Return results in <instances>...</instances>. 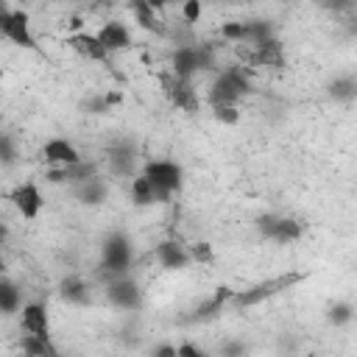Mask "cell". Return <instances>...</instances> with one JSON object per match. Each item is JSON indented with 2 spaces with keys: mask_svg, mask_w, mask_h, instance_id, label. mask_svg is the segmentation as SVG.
Returning <instances> with one entry per match:
<instances>
[{
  "mask_svg": "<svg viewBox=\"0 0 357 357\" xmlns=\"http://www.w3.org/2000/svg\"><path fill=\"white\" fill-rule=\"evenodd\" d=\"M131 257H134L131 240L123 231H112L103 240V245H100V276L106 279V284L126 276V271L131 268Z\"/></svg>",
  "mask_w": 357,
  "mask_h": 357,
  "instance_id": "cell-1",
  "label": "cell"
},
{
  "mask_svg": "<svg viewBox=\"0 0 357 357\" xmlns=\"http://www.w3.org/2000/svg\"><path fill=\"white\" fill-rule=\"evenodd\" d=\"M304 276H307V273H301V271H290V273H282V276H273V279H262V282H257V284H251V287H245V290H237L229 304H231L234 310H245V307L262 304L265 298H273V296L290 290V287L298 284Z\"/></svg>",
  "mask_w": 357,
  "mask_h": 357,
  "instance_id": "cell-2",
  "label": "cell"
},
{
  "mask_svg": "<svg viewBox=\"0 0 357 357\" xmlns=\"http://www.w3.org/2000/svg\"><path fill=\"white\" fill-rule=\"evenodd\" d=\"M170 67H173L176 78L190 81L195 73H206L215 67L212 47L209 45H178L170 56Z\"/></svg>",
  "mask_w": 357,
  "mask_h": 357,
  "instance_id": "cell-3",
  "label": "cell"
},
{
  "mask_svg": "<svg viewBox=\"0 0 357 357\" xmlns=\"http://www.w3.org/2000/svg\"><path fill=\"white\" fill-rule=\"evenodd\" d=\"M142 176L151 181L156 204H167V201H170V195L181 190V167H178L176 162L153 159V162H148V165H145Z\"/></svg>",
  "mask_w": 357,
  "mask_h": 357,
  "instance_id": "cell-4",
  "label": "cell"
},
{
  "mask_svg": "<svg viewBox=\"0 0 357 357\" xmlns=\"http://www.w3.org/2000/svg\"><path fill=\"white\" fill-rule=\"evenodd\" d=\"M0 36L11 39L14 45L25 47V50H33L39 53V45L31 33V22H28V14L20 11V8H8L3 17H0Z\"/></svg>",
  "mask_w": 357,
  "mask_h": 357,
  "instance_id": "cell-5",
  "label": "cell"
},
{
  "mask_svg": "<svg viewBox=\"0 0 357 357\" xmlns=\"http://www.w3.org/2000/svg\"><path fill=\"white\" fill-rule=\"evenodd\" d=\"M237 56L245 64H254V67H273V70L284 67V47L276 36L257 45V47H237Z\"/></svg>",
  "mask_w": 357,
  "mask_h": 357,
  "instance_id": "cell-6",
  "label": "cell"
},
{
  "mask_svg": "<svg viewBox=\"0 0 357 357\" xmlns=\"http://www.w3.org/2000/svg\"><path fill=\"white\" fill-rule=\"evenodd\" d=\"M106 298L120 310H131V312L142 310V290L134 279H126V276L106 284Z\"/></svg>",
  "mask_w": 357,
  "mask_h": 357,
  "instance_id": "cell-7",
  "label": "cell"
},
{
  "mask_svg": "<svg viewBox=\"0 0 357 357\" xmlns=\"http://www.w3.org/2000/svg\"><path fill=\"white\" fill-rule=\"evenodd\" d=\"M95 176H98V165L86 162V159H81L75 165H67V167H50L45 173V178L50 184H70V187H78V184H84V181H89Z\"/></svg>",
  "mask_w": 357,
  "mask_h": 357,
  "instance_id": "cell-8",
  "label": "cell"
},
{
  "mask_svg": "<svg viewBox=\"0 0 357 357\" xmlns=\"http://www.w3.org/2000/svg\"><path fill=\"white\" fill-rule=\"evenodd\" d=\"M234 293L237 290H231V287H218L215 293H212V298H206L204 304H198L187 318H184V324H206V321H215L220 312H223V307L234 298Z\"/></svg>",
  "mask_w": 357,
  "mask_h": 357,
  "instance_id": "cell-9",
  "label": "cell"
},
{
  "mask_svg": "<svg viewBox=\"0 0 357 357\" xmlns=\"http://www.w3.org/2000/svg\"><path fill=\"white\" fill-rule=\"evenodd\" d=\"M162 86H165V95L170 98V103L181 112H198V95L192 89L190 81H181L176 75H162Z\"/></svg>",
  "mask_w": 357,
  "mask_h": 357,
  "instance_id": "cell-10",
  "label": "cell"
},
{
  "mask_svg": "<svg viewBox=\"0 0 357 357\" xmlns=\"http://www.w3.org/2000/svg\"><path fill=\"white\" fill-rule=\"evenodd\" d=\"M8 201L14 204V209L25 218V220H33L39 212H42V192H39V187L33 184V181H25V184H20V187H14L11 190V195H8Z\"/></svg>",
  "mask_w": 357,
  "mask_h": 357,
  "instance_id": "cell-11",
  "label": "cell"
},
{
  "mask_svg": "<svg viewBox=\"0 0 357 357\" xmlns=\"http://www.w3.org/2000/svg\"><path fill=\"white\" fill-rule=\"evenodd\" d=\"M42 159H45L50 167H67V165L81 162L84 156L78 153V148H75L70 139H64V137H53V139L45 142V148H42Z\"/></svg>",
  "mask_w": 357,
  "mask_h": 357,
  "instance_id": "cell-12",
  "label": "cell"
},
{
  "mask_svg": "<svg viewBox=\"0 0 357 357\" xmlns=\"http://www.w3.org/2000/svg\"><path fill=\"white\" fill-rule=\"evenodd\" d=\"M67 45H70L75 53H81L84 59H89V61H100V64H106V67L112 70V59H109L106 47L100 45V39H98L95 33H89V31L70 33V36H67Z\"/></svg>",
  "mask_w": 357,
  "mask_h": 357,
  "instance_id": "cell-13",
  "label": "cell"
},
{
  "mask_svg": "<svg viewBox=\"0 0 357 357\" xmlns=\"http://www.w3.org/2000/svg\"><path fill=\"white\" fill-rule=\"evenodd\" d=\"M109 167H112L114 176H134V170H137V142L117 139L109 148Z\"/></svg>",
  "mask_w": 357,
  "mask_h": 357,
  "instance_id": "cell-14",
  "label": "cell"
},
{
  "mask_svg": "<svg viewBox=\"0 0 357 357\" xmlns=\"http://www.w3.org/2000/svg\"><path fill=\"white\" fill-rule=\"evenodd\" d=\"M22 329H25V335L50 340V318H47V310L42 301L22 304Z\"/></svg>",
  "mask_w": 357,
  "mask_h": 357,
  "instance_id": "cell-15",
  "label": "cell"
},
{
  "mask_svg": "<svg viewBox=\"0 0 357 357\" xmlns=\"http://www.w3.org/2000/svg\"><path fill=\"white\" fill-rule=\"evenodd\" d=\"M162 8V3H148V0H134L131 3V11H134V20L142 31L148 33H156V36H167V25L165 20L156 17V11Z\"/></svg>",
  "mask_w": 357,
  "mask_h": 357,
  "instance_id": "cell-16",
  "label": "cell"
},
{
  "mask_svg": "<svg viewBox=\"0 0 357 357\" xmlns=\"http://www.w3.org/2000/svg\"><path fill=\"white\" fill-rule=\"evenodd\" d=\"M95 36H98L100 45L106 47V53H117V50H126V47L131 45V33H128V28H126L123 22H117V20L106 22Z\"/></svg>",
  "mask_w": 357,
  "mask_h": 357,
  "instance_id": "cell-17",
  "label": "cell"
},
{
  "mask_svg": "<svg viewBox=\"0 0 357 357\" xmlns=\"http://www.w3.org/2000/svg\"><path fill=\"white\" fill-rule=\"evenodd\" d=\"M156 259H159V265L167 268V271H181V268L190 265V254H187V248H184L181 243H176V240H165V243H159V245H156Z\"/></svg>",
  "mask_w": 357,
  "mask_h": 357,
  "instance_id": "cell-18",
  "label": "cell"
},
{
  "mask_svg": "<svg viewBox=\"0 0 357 357\" xmlns=\"http://www.w3.org/2000/svg\"><path fill=\"white\" fill-rule=\"evenodd\" d=\"M73 192H75V198H78L84 206H98V204L106 201V195H109V184H106L100 176H95V178H89V181L73 187Z\"/></svg>",
  "mask_w": 357,
  "mask_h": 357,
  "instance_id": "cell-19",
  "label": "cell"
},
{
  "mask_svg": "<svg viewBox=\"0 0 357 357\" xmlns=\"http://www.w3.org/2000/svg\"><path fill=\"white\" fill-rule=\"evenodd\" d=\"M206 100H209V106L215 109V106H237V100H240V95H237V89L218 73V78L212 81V86H209V95H206Z\"/></svg>",
  "mask_w": 357,
  "mask_h": 357,
  "instance_id": "cell-20",
  "label": "cell"
},
{
  "mask_svg": "<svg viewBox=\"0 0 357 357\" xmlns=\"http://www.w3.org/2000/svg\"><path fill=\"white\" fill-rule=\"evenodd\" d=\"M59 290H61V298L70 301V304H89V301H92L89 284H86L81 276H67V279H61Z\"/></svg>",
  "mask_w": 357,
  "mask_h": 357,
  "instance_id": "cell-21",
  "label": "cell"
},
{
  "mask_svg": "<svg viewBox=\"0 0 357 357\" xmlns=\"http://www.w3.org/2000/svg\"><path fill=\"white\" fill-rule=\"evenodd\" d=\"M20 351H25L31 357H61V351L56 349L53 337L42 340V337H33V335H22L20 337Z\"/></svg>",
  "mask_w": 357,
  "mask_h": 357,
  "instance_id": "cell-22",
  "label": "cell"
},
{
  "mask_svg": "<svg viewBox=\"0 0 357 357\" xmlns=\"http://www.w3.org/2000/svg\"><path fill=\"white\" fill-rule=\"evenodd\" d=\"M234 89H237V95L243 98V95H251L254 92V81H251V73L243 67V64H229L223 73H220Z\"/></svg>",
  "mask_w": 357,
  "mask_h": 357,
  "instance_id": "cell-23",
  "label": "cell"
},
{
  "mask_svg": "<svg viewBox=\"0 0 357 357\" xmlns=\"http://www.w3.org/2000/svg\"><path fill=\"white\" fill-rule=\"evenodd\" d=\"M326 95L335 98L337 103H351L357 98V81H354V75H340V78L329 81Z\"/></svg>",
  "mask_w": 357,
  "mask_h": 357,
  "instance_id": "cell-24",
  "label": "cell"
},
{
  "mask_svg": "<svg viewBox=\"0 0 357 357\" xmlns=\"http://www.w3.org/2000/svg\"><path fill=\"white\" fill-rule=\"evenodd\" d=\"M301 234H304V223H301V220H296V218H279L271 240L287 245V243H296Z\"/></svg>",
  "mask_w": 357,
  "mask_h": 357,
  "instance_id": "cell-25",
  "label": "cell"
},
{
  "mask_svg": "<svg viewBox=\"0 0 357 357\" xmlns=\"http://www.w3.org/2000/svg\"><path fill=\"white\" fill-rule=\"evenodd\" d=\"M20 304H22V293H20V287H17L14 282H8V279H0V315H11V312H17Z\"/></svg>",
  "mask_w": 357,
  "mask_h": 357,
  "instance_id": "cell-26",
  "label": "cell"
},
{
  "mask_svg": "<svg viewBox=\"0 0 357 357\" xmlns=\"http://www.w3.org/2000/svg\"><path fill=\"white\" fill-rule=\"evenodd\" d=\"M245 28H248V42L245 45H251V47H257V45H262V42H268V39L276 36L271 20H248Z\"/></svg>",
  "mask_w": 357,
  "mask_h": 357,
  "instance_id": "cell-27",
  "label": "cell"
},
{
  "mask_svg": "<svg viewBox=\"0 0 357 357\" xmlns=\"http://www.w3.org/2000/svg\"><path fill=\"white\" fill-rule=\"evenodd\" d=\"M131 201H134L137 206H151V204H156L153 187H151V181H148L142 173L134 176V181H131Z\"/></svg>",
  "mask_w": 357,
  "mask_h": 357,
  "instance_id": "cell-28",
  "label": "cell"
},
{
  "mask_svg": "<svg viewBox=\"0 0 357 357\" xmlns=\"http://www.w3.org/2000/svg\"><path fill=\"white\" fill-rule=\"evenodd\" d=\"M351 318H354V307H351L349 301H335V304L326 310V321H329L332 326H346V324H351Z\"/></svg>",
  "mask_w": 357,
  "mask_h": 357,
  "instance_id": "cell-29",
  "label": "cell"
},
{
  "mask_svg": "<svg viewBox=\"0 0 357 357\" xmlns=\"http://www.w3.org/2000/svg\"><path fill=\"white\" fill-rule=\"evenodd\" d=\"M14 162H17V142H14L11 134L0 131V165L3 167H11Z\"/></svg>",
  "mask_w": 357,
  "mask_h": 357,
  "instance_id": "cell-30",
  "label": "cell"
},
{
  "mask_svg": "<svg viewBox=\"0 0 357 357\" xmlns=\"http://www.w3.org/2000/svg\"><path fill=\"white\" fill-rule=\"evenodd\" d=\"M220 36L234 42V45H245L248 42V28H245V22H226L220 28Z\"/></svg>",
  "mask_w": 357,
  "mask_h": 357,
  "instance_id": "cell-31",
  "label": "cell"
},
{
  "mask_svg": "<svg viewBox=\"0 0 357 357\" xmlns=\"http://www.w3.org/2000/svg\"><path fill=\"white\" fill-rule=\"evenodd\" d=\"M187 254H190V262H212L215 259V251H212V245L209 243H192L190 248H187Z\"/></svg>",
  "mask_w": 357,
  "mask_h": 357,
  "instance_id": "cell-32",
  "label": "cell"
},
{
  "mask_svg": "<svg viewBox=\"0 0 357 357\" xmlns=\"http://www.w3.org/2000/svg\"><path fill=\"white\" fill-rule=\"evenodd\" d=\"M212 117H215L218 123H223V126H237V123H240L237 106H215V109H212Z\"/></svg>",
  "mask_w": 357,
  "mask_h": 357,
  "instance_id": "cell-33",
  "label": "cell"
},
{
  "mask_svg": "<svg viewBox=\"0 0 357 357\" xmlns=\"http://www.w3.org/2000/svg\"><path fill=\"white\" fill-rule=\"evenodd\" d=\"M218 354L220 357H248V346L243 340H226Z\"/></svg>",
  "mask_w": 357,
  "mask_h": 357,
  "instance_id": "cell-34",
  "label": "cell"
},
{
  "mask_svg": "<svg viewBox=\"0 0 357 357\" xmlns=\"http://www.w3.org/2000/svg\"><path fill=\"white\" fill-rule=\"evenodd\" d=\"M276 220H279V215H259V218H257V231H259L265 240H271V237H273V229H276Z\"/></svg>",
  "mask_w": 357,
  "mask_h": 357,
  "instance_id": "cell-35",
  "label": "cell"
},
{
  "mask_svg": "<svg viewBox=\"0 0 357 357\" xmlns=\"http://www.w3.org/2000/svg\"><path fill=\"white\" fill-rule=\"evenodd\" d=\"M181 17H184L187 25L198 22V17H201V3H198V0H187V3L181 6Z\"/></svg>",
  "mask_w": 357,
  "mask_h": 357,
  "instance_id": "cell-36",
  "label": "cell"
},
{
  "mask_svg": "<svg viewBox=\"0 0 357 357\" xmlns=\"http://www.w3.org/2000/svg\"><path fill=\"white\" fill-rule=\"evenodd\" d=\"M84 109L89 112V114H109L112 109L106 106V100H103V95H95V98H89L86 103H84Z\"/></svg>",
  "mask_w": 357,
  "mask_h": 357,
  "instance_id": "cell-37",
  "label": "cell"
},
{
  "mask_svg": "<svg viewBox=\"0 0 357 357\" xmlns=\"http://www.w3.org/2000/svg\"><path fill=\"white\" fill-rule=\"evenodd\" d=\"M176 354H178V357H209L204 349H198V346L190 343V340H184L181 346H176Z\"/></svg>",
  "mask_w": 357,
  "mask_h": 357,
  "instance_id": "cell-38",
  "label": "cell"
},
{
  "mask_svg": "<svg viewBox=\"0 0 357 357\" xmlns=\"http://www.w3.org/2000/svg\"><path fill=\"white\" fill-rule=\"evenodd\" d=\"M153 357H178V354H176V346L173 343H159L153 349Z\"/></svg>",
  "mask_w": 357,
  "mask_h": 357,
  "instance_id": "cell-39",
  "label": "cell"
},
{
  "mask_svg": "<svg viewBox=\"0 0 357 357\" xmlns=\"http://www.w3.org/2000/svg\"><path fill=\"white\" fill-rule=\"evenodd\" d=\"M103 100H106V106L112 109V106L123 103V92H120V89H114V92H106V95H103Z\"/></svg>",
  "mask_w": 357,
  "mask_h": 357,
  "instance_id": "cell-40",
  "label": "cell"
},
{
  "mask_svg": "<svg viewBox=\"0 0 357 357\" xmlns=\"http://www.w3.org/2000/svg\"><path fill=\"white\" fill-rule=\"evenodd\" d=\"M123 340H126L128 346H137V343H139V335H137V329H123Z\"/></svg>",
  "mask_w": 357,
  "mask_h": 357,
  "instance_id": "cell-41",
  "label": "cell"
},
{
  "mask_svg": "<svg viewBox=\"0 0 357 357\" xmlns=\"http://www.w3.org/2000/svg\"><path fill=\"white\" fill-rule=\"evenodd\" d=\"M6 11H8V6H6V3H3V0H0V17H3V14H6Z\"/></svg>",
  "mask_w": 357,
  "mask_h": 357,
  "instance_id": "cell-42",
  "label": "cell"
},
{
  "mask_svg": "<svg viewBox=\"0 0 357 357\" xmlns=\"http://www.w3.org/2000/svg\"><path fill=\"white\" fill-rule=\"evenodd\" d=\"M3 268H6V262H3V257H0V273H3Z\"/></svg>",
  "mask_w": 357,
  "mask_h": 357,
  "instance_id": "cell-43",
  "label": "cell"
},
{
  "mask_svg": "<svg viewBox=\"0 0 357 357\" xmlns=\"http://www.w3.org/2000/svg\"><path fill=\"white\" fill-rule=\"evenodd\" d=\"M17 357H31V354H25V351H20V354H17Z\"/></svg>",
  "mask_w": 357,
  "mask_h": 357,
  "instance_id": "cell-44",
  "label": "cell"
},
{
  "mask_svg": "<svg viewBox=\"0 0 357 357\" xmlns=\"http://www.w3.org/2000/svg\"><path fill=\"white\" fill-rule=\"evenodd\" d=\"M307 357H318V354H307Z\"/></svg>",
  "mask_w": 357,
  "mask_h": 357,
  "instance_id": "cell-45",
  "label": "cell"
},
{
  "mask_svg": "<svg viewBox=\"0 0 357 357\" xmlns=\"http://www.w3.org/2000/svg\"><path fill=\"white\" fill-rule=\"evenodd\" d=\"M0 75H3V73H0Z\"/></svg>",
  "mask_w": 357,
  "mask_h": 357,
  "instance_id": "cell-46",
  "label": "cell"
},
{
  "mask_svg": "<svg viewBox=\"0 0 357 357\" xmlns=\"http://www.w3.org/2000/svg\"><path fill=\"white\" fill-rule=\"evenodd\" d=\"M0 279H3V276H0Z\"/></svg>",
  "mask_w": 357,
  "mask_h": 357,
  "instance_id": "cell-47",
  "label": "cell"
}]
</instances>
